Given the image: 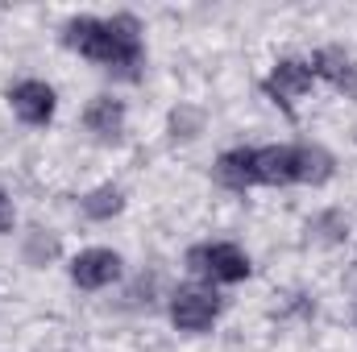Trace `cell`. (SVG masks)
Wrapping results in <instances>:
<instances>
[{
    "instance_id": "cell-1",
    "label": "cell",
    "mask_w": 357,
    "mask_h": 352,
    "mask_svg": "<svg viewBox=\"0 0 357 352\" xmlns=\"http://www.w3.org/2000/svg\"><path fill=\"white\" fill-rule=\"evenodd\" d=\"M63 46L84 54L100 71L137 83L146 71V42H142V21L133 13H112V17H67L63 21Z\"/></svg>"
},
{
    "instance_id": "cell-2",
    "label": "cell",
    "mask_w": 357,
    "mask_h": 352,
    "mask_svg": "<svg viewBox=\"0 0 357 352\" xmlns=\"http://www.w3.org/2000/svg\"><path fill=\"white\" fill-rule=\"evenodd\" d=\"M337 175V158L324 145H254V186H320Z\"/></svg>"
},
{
    "instance_id": "cell-3",
    "label": "cell",
    "mask_w": 357,
    "mask_h": 352,
    "mask_svg": "<svg viewBox=\"0 0 357 352\" xmlns=\"http://www.w3.org/2000/svg\"><path fill=\"white\" fill-rule=\"evenodd\" d=\"M187 269L195 278H204L208 286H237L254 273V265L245 257V249H237L233 241H204L187 249Z\"/></svg>"
},
{
    "instance_id": "cell-4",
    "label": "cell",
    "mask_w": 357,
    "mask_h": 352,
    "mask_svg": "<svg viewBox=\"0 0 357 352\" xmlns=\"http://www.w3.org/2000/svg\"><path fill=\"white\" fill-rule=\"evenodd\" d=\"M225 311V298L208 286V282H183L171 290V323L187 336L208 332Z\"/></svg>"
},
{
    "instance_id": "cell-5",
    "label": "cell",
    "mask_w": 357,
    "mask_h": 352,
    "mask_svg": "<svg viewBox=\"0 0 357 352\" xmlns=\"http://www.w3.org/2000/svg\"><path fill=\"white\" fill-rule=\"evenodd\" d=\"M312 83H316V75H312V67L303 58H278L270 67V75L262 79V91L282 112H295V99H303L312 91Z\"/></svg>"
},
{
    "instance_id": "cell-6",
    "label": "cell",
    "mask_w": 357,
    "mask_h": 352,
    "mask_svg": "<svg viewBox=\"0 0 357 352\" xmlns=\"http://www.w3.org/2000/svg\"><path fill=\"white\" fill-rule=\"evenodd\" d=\"M8 104H13L17 120L29 125V129L50 125V116H54V108H59L54 88L42 83V79H21V83H13V88H8Z\"/></svg>"
},
{
    "instance_id": "cell-7",
    "label": "cell",
    "mask_w": 357,
    "mask_h": 352,
    "mask_svg": "<svg viewBox=\"0 0 357 352\" xmlns=\"http://www.w3.org/2000/svg\"><path fill=\"white\" fill-rule=\"evenodd\" d=\"M312 75L316 79H324V83H333V91H341L345 99H354L357 104V63L341 50V46H320L316 54H312Z\"/></svg>"
},
{
    "instance_id": "cell-8",
    "label": "cell",
    "mask_w": 357,
    "mask_h": 352,
    "mask_svg": "<svg viewBox=\"0 0 357 352\" xmlns=\"http://www.w3.org/2000/svg\"><path fill=\"white\" fill-rule=\"evenodd\" d=\"M121 278V257L112 249H84L71 257V282L79 290H104Z\"/></svg>"
},
{
    "instance_id": "cell-9",
    "label": "cell",
    "mask_w": 357,
    "mask_h": 352,
    "mask_svg": "<svg viewBox=\"0 0 357 352\" xmlns=\"http://www.w3.org/2000/svg\"><path fill=\"white\" fill-rule=\"evenodd\" d=\"M84 129L96 141L116 145L125 137V99H116V95H91L88 108H84Z\"/></svg>"
},
{
    "instance_id": "cell-10",
    "label": "cell",
    "mask_w": 357,
    "mask_h": 352,
    "mask_svg": "<svg viewBox=\"0 0 357 352\" xmlns=\"http://www.w3.org/2000/svg\"><path fill=\"white\" fill-rule=\"evenodd\" d=\"M79 211L88 220H96V224H104V220H112V216L125 211V191L116 182H100V186H91L88 195L79 199Z\"/></svg>"
},
{
    "instance_id": "cell-11",
    "label": "cell",
    "mask_w": 357,
    "mask_h": 352,
    "mask_svg": "<svg viewBox=\"0 0 357 352\" xmlns=\"http://www.w3.org/2000/svg\"><path fill=\"white\" fill-rule=\"evenodd\" d=\"M307 237L320 245H341L349 237V220L341 211H320L316 220H307Z\"/></svg>"
},
{
    "instance_id": "cell-12",
    "label": "cell",
    "mask_w": 357,
    "mask_h": 352,
    "mask_svg": "<svg viewBox=\"0 0 357 352\" xmlns=\"http://www.w3.org/2000/svg\"><path fill=\"white\" fill-rule=\"evenodd\" d=\"M50 257H59V237L33 232V237H29V245H25V262H29V265H46Z\"/></svg>"
},
{
    "instance_id": "cell-13",
    "label": "cell",
    "mask_w": 357,
    "mask_h": 352,
    "mask_svg": "<svg viewBox=\"0 0 357 352\" xmlns=\"http://www.w3.org/2000/svg\"><path fill=\"white\" fill-rule=\"evenodd\" d=\"M199 125H204V116L191 112V108H175L171 112V137H195Z\"/></svg>"
},
{
    "instance_id": "cell-14",
    "label": "cell",
    "mask_w": 357,
    "mask_h": 352,
    "mask_svg": "<svg viewBox=\"0 0 357 352\" xmlns=\"http://www.w3.org/2000/svg\"><path fill=\"white\" fill-rule=\"evenodd\" d=\"M13 224H17L13 199H8V195H0V237H4V232H13Z\"/></svg>"
}]
</instances>
